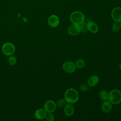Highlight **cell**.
Listing matches in <instances>:
<instances>
[{"label": "cell", "instance_id": "obj_17", "mask_svg": "<svg viewBox=\"0 0 121 121\" xmlns=\"http://www.w3.org/2000/svg\"><path fill=\"white\" fill-rule=\"evenodd\" d=\"M85 65V62L84 60L82 59H79L76 61L75 66L78 69H81L83 68Z\"/></svg>", "mask_w": 121, "mask_h": 121}, {"label": "cell", "instance_id": "obj_12", "mask_svg": "<svg viewBox=\"0 0 121 121\" xmlns=\"http://www.w3.org/2000/svg\"><path fill=\"white\" fill-rule=\"evenodd\" d=\"M88 30L92 33H96L98 31V27L96 24L93 21H89L87 23Z\"/></svg>", "mask_w": 121, "mask_h": 121}, {"label": "cell", "instance_id": "obj_3", "mask_svg": "<svg viewBox=\"0 0 121 121\" xmlns=\"http://www.w3.org/2000/svg\"><path fill=\"white\" fill-rule=\"evenodd\" d=\"M70 20L73 24L79 25L85 20V17L83 14L78 11L73 12L70 16Z\"/></svg>", "mask_w": 121, "mask_h": 121}, {"label": "cell", "instance_id": "obj_4", "mask_svg": "<svg viewBox=\"0 0 121 121\" xmlns=\"http://www.w3.org/2000/svg\"><path fill=\"white\" fill-rule=\"evenodd\" d=\"M15 51L14 45L10 43H4L2 47V51L3 53L7 55L10 56L12 55Z\"/></svg>", "mask_w": 121, "mask_h": 121}, {"label": "cell", "instance_id": "obj_19", "mask_svg": "<svg viewBox=\"0 0 121 121\" xmlns=\"http://www.w3.org/2000/svg\"><path fill=\"white\" fill-rule=\"evenodd\" d=\"M66 101L65 99H60L58 100L56 103V106L59 107H62L66 104Z\"/></svg>", "mask_w": 121, "mask_h": 121}, {"label": "cell", "instance_id": "obj_15", "mask_svg": "<svg viewBox=\"0 0 121 121\" xmlns=\"http://www.w3.org/2000/svg\"><path fill=\"white\" fill-rule=\"evenodd\" d=\"M99 97L103 101L107 100L108 99L109 93L105 90H102L99 92Z\"/></svg>", "mask_w": 121, "mask_h": 121}, {"label": "cell", "instance_id": "obj_18", "mask_svg": "<svg viewBox=\"0 0 121 121\" xmlns=\"http://www.w3.org/2000/svg\"><path fill=\"white\" fill-rule=\"evenodd\" d=\"M120 28V26L119 22H115L113 23L112 26V30L113 32H117Z\"/></svg>", "mask_w": 121, "mask_h": 121}, {"label": "cell", "instance_id": "obj_20", "mask_svg": "<svg viewBox=\"0 0 121 121\" xmlns=\"http://www.w3.org/2000/svg\"><path fill=\"white\" fill-rule=\"evenodd\" d=\"M8 62L11 65H14L17 62V59L16 57L14 56L10 55L8 58Z\"/></svg>", "mask_w": 121, "mask_h": 121}, {"label": "cell", "instance_id": "obj_16", "mask_svg": "<svg viewBox=\"0 0 121 121\" xmlns=\"http://www.w3.org/2000/svg\"><path fill=\"white\" fill-rule=\"evenodd\" d=\"M79 26L80 28V33L82 34H85L88 31L87 25L86 22L84 21L82 23L79 25Z\"/></svg>", "mask_w": 121, "mask_h": 121}, {"label": "cell", "instance_id": "obj_2", "mask_svg": "<svg viewBox=\"0 0 121 121\" xmlns=\"http://www.w3.org/2000/svg\"><path fill=\"white\" fill-rule=\"evenodd\" d=\"M108 101L113 104H117L121 102V92L118 89H113L109 93Z\"/></svg>", "mask_w": 121, "mask_h": 121}, {"label": "cell", "instance_id": "obj_1", "mask_svg": "<svg viewBox=\"0 0 121 121\" xmlns=\"http://www.w3.org/2000/svg\"><path fill=\"white\" fill-rule=\"evenodd\" d=\"M64 99L66 102L69 104H74L76 103L78 99V94L75 89L69 88L65 92Z\"/></svg>", "mask_w": 121, "mask_h": 121}, {"label": "cell", "instance_id": "obj_13", "mask_svg": "<svg viewBox=\"0 0 121 121\" xmlns=\"http://www.w3.org/2000/svg\"><path fill=\"white\" fill-rule=\"evenodd\" d=\"M64 111L65 114L66 115L68 116H70L72 115L74 113V107L70 104H65L64 108Z\"/></svg>", "mask_w": 121, "mask_h": 121}, {"label": "cell", "instance_id": "obj_21", "mask_svg": "<svg viewBox=\"0 0 121 121\" xmlns=\"http://www.w3.org/2000/svg\"><path fill=\"white\" fill-rule=\"evenodd\" d=\"M79 88L82 91H87L89 89V86L85 84H82L80 86Z\"/></svg>", "mask_w": 121, "mask_h": 121}, {"label": "cell", "instance_id": "obj_14", "mask_svg": "<svg viewBox=\"0 0 121 121\" xmlns=\"http://www.w3.org/2000/svg\"><path fill=\"white\" fill-rule=\"evenodd\" d=\"M99 82V78L96 76H93L90 77L87 80V84L90 87L95 86Z\"/></svg>", "mask_w": 121, "mask_h": 121}, {"label": "cell", "instance_id": "obj_10", "mask_svg": "<svg viewBox=\"0 0 121 121\" xmlns=\"http://www.w3.org/2000/svg\"><path fill=\"white\" fill-rule=\"evenodd\" d=\"M47 114V112L44 109H39L35 112V116L37 119L41 120L46 118Z\"/></svg>", "mask_w": 121, "mask_h": 121}, {"label": "cell", "instance_id": "obj_8", "mask_svg": "<svg viewBox=\"0 0 121 121\" xmlns=\"http://www.w3.org/2000/svg\"><path fill=\"white\" fill-rule=\"evenodd\" d=\"M48 22L49 26L52 27H56L59 25L60 20L58 16L55 15H52L49 17Z\"/></svg>", "mask_w": 121, "mask_h": 121}, {"label": "cell", "instance_id": "obj_9", "mask_svg": "<svg viewBox=\"0 0 121 121\" xmlns=\"http://www.w3.org/2000/svg\"><path fill=\"white\" fill-rule=\"evenodd\" d=\"M68 33L71 35H76L80 33V28L79 25L73 24L69 26L68 29Z\"/></svg>", "mask_w": 121, "mask_h": 121}, {"label": "cell", "instance_id": "obj_24", "mask_svg": "<svg viewBox=\"0 0 121 121\" xmlns=\"http://www.w3.org/2000/svg\"><path fill=\"white\" fill-rule=\"evenodd\" d=\"M120 28H121V22L120 23Z\"/></svg>", "mask_w": 121, "mask_h": 121}, {"label": "cell", "instance_id": "obj_11", "mask_svg": "<svg viewBox=\"0 0 121 121\" xmlns=\"http://www.w3.org/2000/svg\"><path fill=\"white\" fill-rule=\"evenodd\" d=\"M112 108V104L107 100L104 101L101 105V109L103 112L105 113H108L111 111Z\"/></svg>", "mask_w": 121, "mask_h": 121}, {"label": "cell", "instance_id": "obj_23", "mask_svg": "<svg viewBox=\"0 0 121 121\" xmlns=\"http://www.w3.org/2000/svg\"><path fill=\"white\" fill-rule=\"evenodd\" d=\"M119 68H120V69H121V62L120 63V64H119Z\"/></svg>", "mask_w": 121, "mask_h": 121}, {"label": "cell", "instance_id": "obj_22", "mask_svg": "<svg viewBox=\"0 0 121 121\" xmlns=\"http://www.w3.org/2000/svg\"><path fill=\"white\" fill-rule=\"evenodd\" d=\"M46 120L47 121H53L54 120V117L52 113H48L46 116Z\"/></svg>", "mask_w": 121, "mask_h": 121}, {"label": "cell", "instance_id": "obj_7", "mask_svg": "<svg viewBox=\"0 0 121 121\" xmlns=\"http://www.w3.org/2000/svg\"><path fill=\"white\" fill-rule=\"evenodd\" d=\"M112 17L115 22H121V8L116 7L114 8L111 13Z\"/></svg>", "mask_w": 121, "mask_h": 121}, {"label": "cell", "instance_id": "obj_5", "mask_svg": "<svg viewBox=\"0 0 121 121\" xmlns=\"http://www.w3.org/2000/svg\"><path fill=\"white\" fill-rule=\"evenodd\" d=\"M75 64L70 61H68L64 62L62 65V69L63 70L69 73H71L75 71L76 69Z\"/></svg>", "mask_w": 121, "mask_h": 121}, {"label": "cell", "instance_id": "obj_6", "mask_svg": "<svg viewBox=\"0 0 121 121\" xmlns=\"http://www.w3.org/2000/svg\"><path fill=\"white\" fill-rule=\"evenodd\" d=\"M56 103L52 100H48L44 104V109L48 113H52L56 108Z\"/></svg>", "mask_w": 121, "mask_h": 121}]
</instances>
